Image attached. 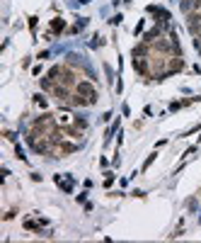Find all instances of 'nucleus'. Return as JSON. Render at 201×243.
I'll return each instance as SVG.
<instances>
[{
    "label": "nucleus",
    "mask_w": 201,
    "mask_h": 243,
    "mask_svg": "<svg viewBox=\"0 0 201 243\" xmlns=\"http://www.w3.org/2000/svg\"><path fill=\"white\" fill-rule=\"evenodd\" d=\"M34 100H36V104H39V107H46V100H44V97H41V95H36V97H34Z\"/></svg>",
    "instance_id": "7"
},
{
    "label": "nucleus",
    "mask_w": 201,
    "mask_h": 243,
    "mask_svg": "<svg viewBox=\"0 0 201 243\" xmlns=\"http://www.w3.org/2000/svg\"><path fill=\"white\" fill-rule=\"evenodd\" d=\"M51 93L58 97V100H68V88H61V85H53L51 88Z\"/></svg>",
    "instance_id": "3"
},
{
    "label": "nucleus",
    "mask_w": 201,
    "mask_h": 243,
    "mask_svg": "<svg viewBox=\"0 0 201 243\" xmlns=\"http://www.w3.org/2000/svg\"><path fill=\"white\" fill-rule=\"evenodd\" d=\"M78 2H82V5H85V2H90V0H78Z\"/></svg>",
    "instance_id": "9"
},
{
    "label": "nucleus",
    "mask_w": 201,
    "mask_h": 243,
    "mask_svg": "<svg viewBox=\"0 0 201 243\" xmlns=\"http://www.w3.org/2000/svg\"><path fill=\"white\" fill-rule=\"evenodd\" d=\"M121 20H124V17H121V15H116V17H111V20H109V22H111V25H119V22H121Z\"/></svg>",
    "instance_id": "8"
},
{
    "label": "nucleus",
    "mask_w": 201,
    "mask_h": 243,
    "mask_svg": "<svg viewBox=\"0 0 201 243\" xmlns=\"http://www.w3.org/2000/svg\"><path fill=\"white\" fill-rule=\"evenodd\" d=\"M63 27H66V22H63V20H61V17H56V20H53V22H51V29H53V32H61V29H63Z\"/></svg>",
    "instance_id": "4"
},
{
    "label": "nucleus",
    "mask_w": 201,
    "mask_h": 243,
    "mask_svg": "<svg viewBox=\"0 0 201 243\" xmlns=\"http://www.w3.org/2000/svg\"><path fill=\"white\" fill-rule=\"evenodd\" d=\"M53 180H56V185H58L63 192H73V177H66V180H63L61 175H56Z\"/></svg>",
    "instance_id": "2"
},
{
    "label": "nucleus",
    "mask_w": 201,
    "mask_h": 243,
    "mask_svg": "<svg viewBox=\"0 0 201 243\" xmlns=\"http://www.w3.org/2000/svg\"><path fill=\"white\" fill-rule=\"evenodd\" d=\"M78 93H80V95H85V100H87L90 104L97 100V90H95V85H92V83H87V80H80V83H78Z\"/></svg>",
    "instance_id": "1"
},
{
    "label": "nucleus",
    "mask_w": 201,
    "mask_h": 243,
    "mask_svg": "<svg viewBox=\"0 0 201 243\" xmlns=\"http://www.w3.org/2000/svg\"><path fill=\"white\" fill-rule=\"evenodd\" d=\"M15 153H17V158H20V161H27V156H24V151H22V146H17V148H15Z\"/></svg>",
    "instance_id": "6"
},
{
    "label": "nucleus",
    "mask_w": 201,
    "mask_h": 243,
    "mask_svg": "<svg viewBox=\"0 0 201 243\" xmlns=\"http://www.w3.org/2000/svg\"><path fill=\"white\" fill-rule=\"evenodd\" d=\"M153 161H155V153H150V156H148V161L143 163V170H148V168L153 165Z\"/></svg>",
    "instance_id": "5"
}]
</instances>
